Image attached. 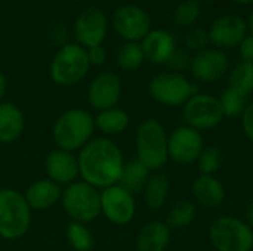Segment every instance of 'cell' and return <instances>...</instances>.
I'll return each instance as SVG.
<instances>
[{"label": "cell", "instance_id": "obj_1", "mask_svg": "<svg viewBox=\"0 0 253 251\" xmlns=\"http://www.w3.org/2000/svg\"><path fill=\"white\" fill-rule=\"evenodd\" d=\"M79 173L83 182L105 189L117 185L125 167V160L119 145L110 138H93L77 155Z\"/></svg>", "mask_w": 253, "mask_h": 251}, {"label": "cell", "instance_id": "obj_2", "mask_svg": "<svg viewBox=\"0 0 253 251\" xmlns=\"http://www.w3.org/2000/svg\"><path fill=\"white\" fill-rule=\"evenodd\" d=\"M95 118L90 112L82 108H71L64 111L53 123L52 138L56 148L74 152L80 151L87 142L93 139Z\"/></svg>", "mask_w": 253, "mask_h": 251}, {"label": "cell", "instance_id": "obj_3", "mask_svg": "<svg viewBox=\"0 0 253 251\" xmlns=\"http://www.w3.org/2000/svg\"><path fill=\"white\" fill-rule=\"evenodd\" d=\"M168 132L156 118L144 120L135 135L136 160L144 164L151 173L160 172L169 161Z\"/></svg>", "mask_w": 253, "mask_h": 251}, {"label": "cell", "instance_id": "obj_4", "mask_svg": "<svg viewBox=\"0 0 253 251\" xmlns=\"http://www.w3.org/2000/svg\"><path fill=\"white\" fill-rule=\"evenodd\" d=\"M31 226V209L16 189L0 188V238H22Z\"/></svg>", "mask_w": 253, "mask_h": 251}, {"label": "cell", "instance_id": "obj_5", "mask_svg": "<svg viewBox=\"0 0 253 251\" xmlns=\"http://www.w3.org/2000/svg\"><path fill=\"white\" fill-rule=\"evenodd\" d=\"M61 204L73 222L87 225L101 215V192L83 180H76L62 189Z\"/></svg>", "mask_w": 253, "mask_h": 251}, {"label": "cell", "instance_id": "obj_6", "mask_svg": "<svg viewBox=\"0 0 253 251\" xmlns=\"http://www.w3.org/2000/svg\"><path fill=\"white\" fill-rule=\"evenodd\" d=\"M209 240L216 251H252L253 228L240 217L219 216L209 228Z\"/></svg>", "mask_w": 253, "mask_h": 251}, {"label": "cell", "instance_id": "obj_7", "mask_svg": "<svg viewBox=\"0 0 253 251\" xmlns=\"http://www.w3.org/2000/svg\"><path fill=\"white\" fill-rule=\"evenodd\" d=\"M90 62L87 50L76 43L64 44L52 59L50 77L52 80L64 87L80 83L89 72Z\"/></svg>", "mask_w": 253, "mask_h": 251}, {"label": "cell", "instance_id": "obj_8", "mask_svg": "<svg viewBox=\"0 0 253 251\" xmlns=\"http://www.w3.org/2000/svg\"><path fill=\"white\" fill-rule=\"evenodd\" d=\"M150 96L166 107H182L193 95L199 93V87L184 74L165 71L156 74L148 83Z\"/></svg>", "mask_w": 253, "mask_h": 251}, {"label": "cell", "instance_id": "obj_9", "mask_svg": "<svg viewBox=\"0 0 253 251\" xmlns=\"http://www.w3.org/2000/svg\"><path fill=\"white\" fill-rule=\"evenodd\" d=\"M219 98L209 93H196L182 105V120L199 132L211 130L219 126L224 120Z\"/></svg>", "mask_w": 253, "mask_h": 251}, {"label": "cell", "instance_id": "obj_10", "mask_svg": "<svg viewBox=\"0 0 253 251\" xmlns=\"http://www.w3.org/2000/svg\"><path fill=\"white\" fill-rule=\"evenodd\" d=\"M205 149V139L202 132L190 126H178L168 136V152L169 160L176 164L188 166L199 160Z\"/></svg>", "mask_w": 253, "mask_h": 251}, {"label": "cell", "instance_id": "obj_11", "mask_svg": "<svg viewBox=\"0 0 253 251\" xmlns=\"http://www.w3.org/2000/svg\"><path fill=\"white\" fill-rule=\"evenodd\" d=\"M136 213L135 195L123 186L113 185L101 192V215L114 225L123 226L133 220Z\"/></svg>", "mask_w": 253, "mask_h": 251}, {"label": "cell", "instance_id": "obj_12", "mask_svg": "<svg viewBox=\"0 0 253 251\" xmlns=\"http://www.w3.org/2000/svg\"><path fill=\"white\" fill-rule=\"evenodd\" d=\"M113 25L126 41H139L151 31V18L142 7L125 4L114 12Z\"/></svg>", "mask_w": 253, "mask_h": 251}, {"label": "cell", "instance_id": "obj_13", "mask_svg": "<svg viewBox=\"0 0 253 251\" xmlns=\"http://www.w3.org/2000/svg\"><path fill=\"white\" fill-rule=\"evenodd\" d=\"M190 71L197 81L215 83L230 72V58L221 49L208 47L193 55Z\"/></svg>", "mask_w": 253, "mask_h": 251}, {"label": "cell", "instance_id": "obj_14", "mask_svg": "<svg viewBox=\"0 0 253 251\" xmlns=\"http://www.w3.org/2000/svg\"><path fill=\"white\" fill-rule=\"evenodd\" d=\"M208 31H209L211 43L221 50L239 47L240 43L245 40V37L249 34L248 22L240 15H234V13L222 15L216 18Z\"/></svg>", "mask_w": 253, "mask_h": 251}, {"label": "cell", "instance_id": "obj_15", "mask_svg": "<svg viewBox=\"0 0 253 251\" xmlns=\"http://www.w3.org/2000/svg\"><path fill=\"white\" fill-rule=\"evenodd\" d=\"M122 96V80L113 71L99 72L87 89L89 105L99 111H105L117 107Z\"/></svg>", "mask_w": 253, "mask_h": 251}, {"label": "cell", "instance_id": "obj_16", "mask_svg": "<svg viewBox=\"0 0 253 251\" xmlns=\"http://www.w3.org/2000/svg\"><path fill=\"white\" fill-rule=\"evenodd\" d=\"M74 36L83 47L99 46L107 36V19L102 10L98 7L84 9L74 22Z\"/></svg>", "mask_w": 253, "mask_h": 251}, {"label": "cell", "instance_id": "obj_17", "mask_svg": "<svg viewBox=\"0 0 253 251\" xmlns=\"http://www.w3.org/2000/svg\"><path fill=\"white\" fill-rule=\"evenodd\" d=\"M44 172L47 175V179L62 185H70L77 180L80 176L79 173V161L77 157L73 152L64 151V149H53L50 151L44 158Z\"/></svg>", "mask_w": 253, "mask_h": 251}, {"label": "cell", "instance_id": "obj_18", "mask_svg": "<svg viewBox=\"0 0 253 251\" xmlns=\"http://www.w3.org/2000/svg\"><path fill=\"white\" fill-rule=\"evenodd\" d=\"M142 50L145 55V59H148L151 64L160 65L169 61L172 53L176 49L175 37L166 31V30H151L144 38H142Z\"/></svg>", "mask_w": 253, "mask_h": 251}, {"label": "cell", "instance_id": "obj_19", "mask_svg": "<svg viewBox=\"0 0 253 251\" xmlns=\"http://www.w3.org/2000/svg\"><path fill=\"white\" fill-rule=\"evenodd\" d=\"M24 197L31 210H47L61 203L62 188L50 179H39L28 185Z\"/></svg>", "mask_w": 253, "mask_h": 251}, {"label": "cell", "instance_id": "obj_20", "mask_svg": "<svg viewBox=\"0 0 253 251\" xmlns=\"http://www.w3.org/2000/svg\"><path fill=\"white\" fill-rule=\"evenodd\" d=\"M191 192L197 204L206 209H218L227 197L224 183L212 175H200L193 182Z\"/></svg>", "mask_w": 253, "mask_h": 251}, {"label": "cell", "instance_id": "obj_21", "mask_svg": "<svg viewBox=\"0 0 253 251\" xmlns=\"http://www.w3.org/2000/svg\"><path fill=\"white\" fill-rule=\"evenodd\" d=\"M25 129V117L21 108L12 102H0V143L16 142Z\"/></svg>", "mask_w": 253, "mask_h": 251}, {"label": "cell", "instance_id": "obj_22", "mask_svg": "<svg viewBox=\"0 0 253 251\" xmlns=\"http://www.w3.org/2000/svg\"><path fill=\"white\" fill-rule=\"evenodd\" d=\"M170 243V228L166 222L151 220L138 234L136 251H165Z\"/></svg>", "mask_w": 253, "mask_h": 251}, {"label": "cell", "instance_id": "obj_23", "mask_svg": "<svg viewBox=\"0 0 253 251\" xmlns=\"http://www.w3.org/2000/svg\"><path fill=\"white\" fill-rule=\"evenodd\" d=\"M170 191L169 178L162 172H153L144 188L145 204L150 210H160L166 206Z\"/></svg>", "mask_w": 253, "mask_h": 251}, {"label": "cell", "instance_id": "obj_24", "mask_svg": "<svg viewBox=\"0 0 253 251\" xmlns=\"http://www.w3.org/2000/svg\"><path fill=\"white\" fill-rule=\"evenodd\" d=\"M130 124V117L125 109H120L117 107L99 111L95 117V129H98L105 138L116 136L127 130Z\"/></svg>", "mask_w": 253, "mask_h": 251}, {"label": "cell", "instance_id": "obj_25", "mask_svg": "<svg viewBox=\"0 0 253 251\" xmlns=\"http://www.w3.org/2000/svg\"><path fill=\"white\" fill-rule=\"evenodd\" d=\"M150 175L151 172L144 164H141L138 160H132L129 163H125L119 185L129 191L132 195H136L144 191Z\"/></svg>", "mask_w": 253, "mask_h": 251}, {"label": "cell", "instance_id": "obj_26", "mask_svg": "<svg viewBox=\"0 0 253 251\" xmlns=\"http://www.w3.org/2000/svg\"><path fill=\"white\" fill-rule=\"evenodd\" d=\"M197 215V206L191 200H178L173 203L170 207L168 217H166V225L172 229H185L188 228Z\"/></svg>", "mask_w": 253, "mask_h": 251}, {"label": "cell", "instance_id": "obj_27", "mask_svg": "<svg viewBox=\"0 0 253 251\" xmlns=\"http://www.w3.org/2000/svg\"><path fill=\"white\" fill-rule=\"evenodd\" d=\"M228 87L240 92L245 96L253 93V62L240 61L228 74Z\"/></svg>", "mask_w": 253, "mask_h": 251}, {"label": "cell", "instance_id": "obj_28", "mask_svg": "<svg viewBox=\"0 0 253 251\" xmlns=\"http://www.w3.org/2000/svg\"><path fill=\"white\" fill-rule=\"evenodd\" d=\"M145 59L144 50L141 43L138 41H127L119 47L116 55V62L120 70L123 71H135L138 70Z\"/></svg>", "mask_w": 253, "mask_h": 251}, {"label": "cell", "instance_id": "obj_29", "mask_svg": "<svg viewBox=\"0 0 253 251\" xmlns=\"http://www.w3.org/2000/svg\"><path fill=\"white\" fill-rule=\"evenodd\" d=\"M219 102H221V107H222V112H224V117H228V118H239L243 115L246 107L249 105V98L242 95L240 92L231 89V87H227L221 98H219Z\"/></svg>", "mask_w": 253, "mask_h": 251}, {"label": "cell", "instance_id": "obj_30", "mask_svg": "<svg viewBox=\"0 0 253 251\" xmlns=\"http://www.w3.org/2000/svg\"><path fill=\"white\" fill-rule=\"evenodd\" d=\"M67 240L76 251H90L95 246V238L84 223L71 222L67 226Z\"/></svg>", "mask_w": 253, "mask_h": 251}, {"label": "cell", "instance_id": "obj_31", "mask_svg": "<svg viewBox=\"0 0 253 251\" xmlns=\"http://www.w3.org/2000/svg\"><path fill=\"white\" fill-rule=\"evenodd\" d=\"M200 13H202V6L199 0H184L178 4L173 13V21L178 27L191 28L200 18Z\"/></svg>", "mask_w": 253, "mask_h": 251}, {"label": "cell", "instance_id": "obj_32", "mask_svg": "<svg viewBox=\"0 0 253 251\" xmlns=\"http://www.w3.org/2000/svg\"><path fill=\"white\" fill-rule=\"evenodd\" d=\"M197 164L202 175L215 176L222 164V151L218 146H205L197 160Z\"/></svg>", "mask_w": 253, "mask_h": 251}, {"label": "cell", "instance_id": "obj_33", "mask_svg": "<svg viewBox=\"0 0 253 251\" xmlns=\"http://www.w3.org/2000/svg\"><path fill=\"white\" fill-rule=\"evenodd\" d=\"M184 43L187 50H193V52H200L208 49V44L211 43L209 38V31L202 28V27H191L190 31L185 34L184 37Z\"/></svg>", "mask_w": 253, "mask_h": 251}, {"label": "cell", "instance_id": "obj_34", "mask_svg": "<svg viewBox=\"0 0 253 251\" xmlns=\"http://www.w3.org/2000/svg\"><path fill=\"white\" fill-rule=\"evenodd\" d=\"M191 55L187 49L184 47H176L175 52L172 53V56L169 58V61L166 62L169 71L172 72H179L182 74V71L185 70H190V65H191Z\"/></svg>", "mask_w": 253, "mask_h": 251}, {"label": "cell", "instance_id": "obj_35", "mask_svg": "<svg viewBox=\"0 0 253 251\" xmlns=\"http://www.w3.org/2000/svg\"><path fill=\"white\" fill-rule=\"evenodd\" d=\"M242 118V129L246 135V138L253 142V101L249 102V105L246 107Z\"/></svg>", "mask_w": 253, "mask_h": 251}, {"label": "cell", "instance_id": "obj_36", "mask_svg": "<svg viewBox=\"0 0 253 251\" xmlns=\"http://www.w3.org/2000/svg\"><path fill=\"white\" fill-rule=\"evenodd\" d=\"M239 55L242 61L253 62V34H248L239 46Z\"/></svg>", "mask_w": 253, "mask_h": 251}, {"label": "cell", "instance_id": "obj_37", "mask_svg": "<svg viewBox=\"0 0 253 251\" xmlns=\"http://www.w3.org/2000/svg\"><path fill=\"white\" fill-rule=\"evenodd\" d=\"M87 56H89L90 65L99 67V65H102V64L105 62V59H107V52H105V49L99 44V46L90 47V49L87 50Z\"/></svg>", "mask_w": 253, "mask_h": 251}, {"label": "cell", "instance_id": "obj_38", "mask_svg": "<svg viewBox=\"0 0 253 251\" xmlns=\"http://www.w3.org/2000/svg\"><path fill=\"white\" fill-rule=\"evenodd\" d=\"M245 222L253 228V198L249 201L248 207H246V212H245Z\"/></svg>", "mask_w": 253, "mask_h": 251}, {"label": "cell", "instance_id": "obj_39", "mask_svg": "<svg viewBox=\"0 0 253 251\" xmlns=\"http://www.w3.org/2000/svg\"><path fill=\"white\" fill-rule=\"evenodd\" d=\"M6 90H7V81H6L4 74L0 71V102L3 101V98L6 95Z\"/></svg>", "mask_w": 253, "mask_h": 251}, {"label": "cell", "instance_id": "obj_40", "mask_svg": "<svg viewBox=\"0 0 253 251\" xmlns=\"http://www.w3.org/2000/svg\"><path fill=\"white\" fill-rule=\"evenodd\" d=\"M246 22H248L249 33H251V34H253V7H252V10H251V13H249V19H248Z\"/></svg>", "mask_w": 253, "mask_h": 251}, {"label": "cell", "instance_id": "obj_41", "mask_svg": "<svg viewBox=\"0 0 253 251\" xmlns=\"http://www.w3.org/2000/svg\"><path fill=\"white\" fill-rule=\"evenodd\" d=\"M233 1L239 4H253V0H233Z\"/></svg>", "mask_w": 253, "mask_h": 251}, {"label": "cell", "instance_id": "obj_42", "mask_svg": "<svg viewBox=\"0 0 253 251\" xmlns=\"http://www.w3.org/2000/svg\"><path fill=\"white\" fill-rule=\"evenodd\" d=\"M206 1H213V0H206Z\"/></svg>", "mask_w": 253, "mask_h": 251}]
</instances>
